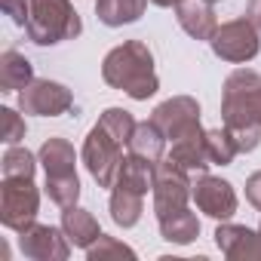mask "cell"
Returning a JSON list of instances; mask_svg holds the SVG:
<instances>
[{
    "mask_svg": "<svg viewBox=\"0 0 261 261\" xmlns=\"http://www.w3.org/2000/svg\"><path fill=\"white\" fill-rule=\"evenodd\" d=\"M154 175H157V163H151L139 154H129V157H123L114 185H126L139 194H148V191H154Z\"/></svg>",
    "mask_w": 261,
    "mask_h": 261,
    "instance_id": "cell-21",
    "label": "cell"
},
{
    "mask_svg": "<svg viewBox=\"0 0 261 261\" xmlns=\"http://www.w3.org/2000/svg\"><path fill=\"white\" fill-rule=\"evenodd\" d=\"M0 7H4V13L13 19V25H19V28L28 25V10H31L28 0H0Z\"/></svg>",
    "mask_w": 261,
    "mask_h": 261,
    "instance_id": "cell-29",
    "label": "cell"
},
{
    "mask_svg": "<svg viewBox=\"0 0 261 261\" xmlns=\"http://www.w3.org/2000/svg\"><path fill=\"white\" fill-rule=\"evenodd\" d=\"M101 77L108 86L126 92L136 101H148L160 89V80L154 71V53L142 40H126L114 46L101 62Z\"/></svg>",
    "mask_w": 261,
    "mask_h": 261,
    "instance_id": "cell-1",
    "label": "cell"
},
{
    "mask_svg": "<svg viewBox=\"0 0 261 261\" xmlns=\"http://www.w3.org/2000/svg\"><path fill=\"white\" fill-rule=\"evenodd\" d=\"M246 16H249V22L261 31V0H249V4H246Z\"/></svg>",
    "mask_w": 261,
    "mask_h": 261,
    "instance_id": "cell-31",
    "label": "cell"
},
{
    "mask_svg": "<svg viewBox=\"0 0 261 261\" xmlns=\"http://www.w3.org/2000/svg\"><path fill=\"white\" fill-rule=\"evenodd\" d=\"M28 133V126H25V117L13 108H0V142H4L7 148L10 145H19Z\"/></svg>",
    "mask_w": 261,
    "mask_h": 261,
    "instance_id": "cell-27",
    "label": "cell"
},
{
    "mask_svg": "<svg viewBox=\"0 0 261 261\" xmlns=\"http://www.w3.org/2000/svg\"><path fill=\"white\" fill-rule=\"evenodd\" d=\"M71 105H74L71 89L56 80H31L19 92V111L34 117H62L65 111H71Z\"/></svg>",
    "mask_w": 261,
    "mask_h": 261,
    "instance_id": "cell-9",
    "label": "cell"
},
{
    "mask_svg": "<svg viewBox=\"0 0 261 261\" xmlns=\"http://www.w3.org/2000/svg\"><path fill=\"white\" fill-rule=\"evenodd\" d=\"M206 4H221V0H206Z\"/></svg>",
    "mask_w": 261,
    "mask_h": 261,
    "instance_id": "cell-33",
    "label": "cell"
},
{
    "mask_svg": "<svg viewBox=\"0 0 261 261\" xmlns=\"http://www.w3.org/2000/svg\"><path fill=\"white\" fill-rule=\"evenodd\" d=\"M86 258L89 261H108V258H136V249L133 246H126V243H120L117 237H108V233H101L89 249H86Z\"/></svg>",
    "mask_w": 261,
    "mask_h": 261,
    "instance_id": "cell-26",
    "label": "cell"
},
{
    "mask_svg": "<svg viewBox=\"0 0 261 261\" xmlns=\"http://www.w3.org/2000/svg\"><path fill=\"white\" fill-rule=\"evenodd\" d=\"M37 163H40V160H37L28 148H22V145H10L7 154H4V160H0V172H4V178H13V175L34 178Z\"/></svg>",
    "mask_w": 261,
    "mask_h": 261,
    "instance_id": "cell-23",
    "label": "cell"
},
{
    "mask_svg": "<svg viewBox=\"0 0 261 261\" xmlns=\"http://www.w3.org/2000/svg\"><path fill=\"white\" fill-rule=\"evenodd\" d=\"M37 212H40V191L34 188V178L25 175L4 178V185H0V224L22 233L37 221Z\"/></svg>",
    "mask_w": 261,
    "mask_h": 261,
    "instance_id": "cell-5",
    "label": "cell"
},
{
    "mask_svg": "<svg viewBox=\"0 0 261 261\" xmlns=\"http://www.w3.org/2000/svg\"><path fill=\"white\" fill-rule=\"evenodd\" d=\"M19 249L31 261H65L71 255V240L62 227L53 224H31L19 233Z\"/></svg>",
    "mask_w": 261,
    "mask_h": 261,
    "instance_id": "cell-12",
    "label": "cell"
},
{
    "mask_svg": "<svg viewBox=\"0 0 261 261\" xmlns=\"http://www.w3.org/2000/svg\"><path fill=\"white\" fill-rule=\"evenodd\" d=\"M169 157L181 166V169H188L191 175H200V172H206L209 166H212V160H209V151H206V129L200 126V129H194V133H188V136H181V139H175L172 142V151H169Z\"/></svg>",
    "mask_w": 261,
    "mask_h": 261,
    "instance_id": "cell-15",
    "label": "cell"
},
{
    "mask_svg": "<svg viewBox=\"0 0 261 261\" xmlns=\"http://www.w3.org/2000/svg\"><path fill=\"white\" fill-rule=\"evenodd\" d=\"M151 4H154V7H163V10H172V7L181 4V0H151Z\"/></svg>",
    "mask_w": 261,
    "mask_h": 261,
    "instance_id": "cell-32",
    "label": "cell"
},
{
    "mask_svg": "<svg viewBox=\"0 0 261 261\" xmlns=\"http://www.w3.org/2000/svg\"><path fill=\"white\" fill-rule=\"evenodd\" d=\"M148 0H95V16L108 28H123L133 25L145 16Z\"/></svg>",
    "mask_w": 261,
    "mask_h": 261,
    "instance_id": "cell-19",
    "label": "cell"
},
{
    "mask_svg": "<svg viewBox=\"0 0 261 261\" xmlns=\"http://www.w3.org/2000/svg\"><path fill=\"white\" fill-rule=\"evenodd\" d=\"M129 154H139L151 163H160L166 157V136L154 126V120H145L136 126L133 139H129Z\"/></svg>",
    "mask_w": 261,
    "mask_h": 261,
    "instance_id": "cell-22",
    "label": "cell"
},
{
    "mask_svg": "<svg viewBox=\"0 0 261 261\" xmlns=\"http://www.w3.org/2000/svg\"><path fill=\"white\" fill-rule=\"evenodd\" d=\"M227 133H230V139H233L240 154H249V151H255L261 145V129L258 126H240V129H227Z\"/></svg>",
    "mask_w": 261,
    "mask_h": 261,
    "instance_id": "cell-28",
    "label": "cell"
},
{
    "mask_svg": "<svg viewBox=\"0 0 261 261\" xmlns=\"http://www.w3.org/2000/svg\"><path fill=\"white\" fill-rule=\"evenodd\" d=\"M246 200H249L255 209H261V169L246 178Z\"/></svg>",
    "mask_w": 261,
    "mask_h": 261,
    "instance_id": "cell-30",
    "label": "cell"
},
{
    "mask_svg": "<svg viewBox=\"0 0 261 261\" xmlns=\"http://www.w3.org/2000/svg\"><path fill=\"white\" fill-rule=\"evenodd\" d=\"M37 160L43 163L46 169V197L59 206V209H68V206H77L80 200V178H77V154H74V145L68 139H46L40 145V154Z\"/></svg>",
    "mask_w": 261,
    "mask_h": 261,
    "instance_id": "cell-2",
    "label": "cell"
},
{
    "mask_svg": "<svg viewBox=\"0 0 261 261\" xmlns=\"http://www.w3.org/2000/svg\"><path fill=\"white\" fill-rule=\"evenodd\" d=\"M123 148L126 145L114 133H108L101 123H95L89 129V136L83 142V163L98 188H114L120 163H123Z\"/></svg>",
    "mask_w": 261,
    "mask_h": 261,
    "instance_id": "cell-6",
    "label": "cell"
},
{
    "mask_svg": "<svg viewBox=\"0 0 261 261\" xmlns=\"http://www.w3.org/2000/svg\"><path fill=\"white\" fill-rule=\"evenodd\" d=\"M194 203L203 215L215 218V221H230L233 212H237V191L230 181L218 178V175H209V172H200L194 175Z\"/></svg>",
    "mask_w": 261,
    "mask_h": 261,
    "instance_id": "cell-10",
    "label": "cell"
},
{
    "mask_svg": "<svg viewBox=\"0 0 261 261\" xmlns=\"http://www.w3.org/2000/svg\"><path fill=\"white\" fill-rule=\"evenodd\" d=\"M175 19H178L181 31L194 40H212V34L218 31L215 10L206 0H181L175 7Z\"/></svg>",
    "mask_w": 261,
    "mask_h": 261,
    "instance_id": "cell-14",
    "label": "cell"
},
{
    "mask_svg": "<svg viewBox=\"0 0 261 261\" xmlns=\"http://www.w3.org/2000/svg\"><path fill=\"white\" fill-rule=\"evenodd\" d=\"M258 230H261V227H258Z\"/></svg>",
    "mask_w": 261,
    "mask_h": 261,
    "instance_id": "cell-34",
    "label": "cell"
},
{
    "mask_svg": "<svg viewBox=\"0 0 261 261\" xmlns=\"http://www.w3.org/2000/svg\"><path fill=\"white\" fill-rule=\"evenodd\" d=\"M221 117L227 129L258 126L261 129V74L237 68L221 89Z\"/></svg>",
    "mask_w": 261,
    "mask_h": 261,
    "instance_id": "cell-4",
    "label": "cell"
},
{
    "mask_svg": "<svg viewBox=\"0 0 261 261\" xmlns=\"http://www.w3.org/2000/svg\"><path fill=\"white\" fill-rule=\"evenodd\" d=\"M31 80H34V65L22 53L7 49L0 56V92H22Z\"/></svg>",
    "mask_w": 261,
    "mask_h": 261,
    "instance_id": "cell-20",
    "label": "cell"
},
{
    "mask_svg": "<svg viewBox=\"0 0 261 261\" xmlns=\"http://www.w3.org/2000/svg\"><path fill=\"white\" fill-rule=\"evenodd\" d=\"M62 230L68 233L71 246H77V249H89L101 237V227H98L95 215L89 209H80V206H68L62 212Z\"/></svg>",
    "mask_w": 261,
    "mask_h": 261,
    "instance_id": "cell-16",
    "label": "cell"
},
{
    "mask_svg": "<svg viewBox=\"0 0 261 261\" xmlns=\"http://www.w3.org/2000/svg\"><path fill=\"white\" fill-rule=\"evenodd\" d=\"M206 151H209L212 166H230L233 157L240 154L227 129H206Z\"/></svg>",
    "mask_w": 261,
    "mask_h": 261,
    "instance_id": "cell-24",
    "label": "cell"
},
{
    "mask_svg": "<svg viewBox=\"0 0 261 261\" xmlns=\"http://www.w3.org/2000/svg\"><path fill=\"white\" fill-rule=\"evenodd\" d=\"M98 123L108 129V133H114L126 148H129V139H133V133H136V117L129 114V111H123V108H108L101 117H98Z\"/></svg>",
    "mask_w": 261,
    "mask_h": 261,
    "instance_id": "cell-25",
    "label": "cell"
},
{
    "mask_svg": "<svg viewBox=\"0 0 261 261\" xmlns=\"http://www.w3.org/2000/svg\"><path fill=\"white\" fill-rule=\"evenodd\" d=\"M194 178L188 169H181L172 157H163L157 163V175H154V212L157 218L166 215V212H175V209H185L188 200L194 197Z\"/></svg>",
    "mask_w": 261,
    "mask_h": 261,
    "instance_id": "cell-8",
    "label": "cell"
},
{
    "mask_svg": "<svg viewBox=\"0 0 261 261\" xmlns=\"http://www.w3.org/2000/svg\"><path fill=\"white\" fill-rule=\"evenodd\" d=\"M28 37L37 46H56L62 40H74L83 31V22L71 0H28Z\"/></svg>",
    "mask_w": 261,
    "mask_h": 261,
    "instance_id": "cell-3",
    "label": "cell"
},
{
    "mask_svg": "<svg viewBox=\"0 0 261 261\" xmlns=\"http://www.w3.org/2000/svg\"><path fill=\"white\" fill-rule=\"evenodd\" d=\"M215 246L230 261H258L261 258V230H252L246 224L221 221L215 227Z\"/></svg>",
    "mask_w": 261,
    "mask_h": 261,
    "instance_id": "cell-13",
    "label": "cell"
},
{
    "mask_svg": "<svg viewBox=\"0 0 261 261\" xmlns=\"http://www.w3.org/2000/svg\"><path fill=\"white\" fill-rule=\"evenodd\" d=\"M261 31L249 22V16H240V19H230L224 25H218V31L212 34L209 46L212 53L221 59V62H230V65H243V62H252L261 49Z\"/></svg>",
    "mask_w": 261,
    "mask_h": 261,
    "instance_id": "cell-7",
    "label": "cell"
},
{
    "mask_svg": "<svg viewBox=\"0 0 261 261\" xmlns=\"http://www.w3.org/2000/svg\"><path fill=\"white\" fill-rule=\"evenodd\" d=\"M157 227H160V237L166 243H175V246H188V243H194L200 237V218L188 206L160 215L157 218Z\"/></svg>",
    "mask_w": 261,
    "mask_h": 261,
    "instance_id": "cell-17",
    "label": "cell"
},
{
    "mask_svg": "<svg viewBox=\"0 0 261 261\" xmlns=\"http://www.w3.org/2000/svg\"><path fill=\"white\" fill-rule=\"evenodd\" d=\"M151 120L166 136V142H175V139L194 133V129H200V105L191 95H172L154 108Z\"/></svg>",
    "mask_w": 261,
    "mask_h": 261,
    "instance_id": "cell-11",
    "label": "cell"
},
{
    "mask_svg": "<svg viewBox=\"0 0 261 261\" xmlns=\"http://www.w3.org/2000/svg\"><path fill=\"white\" fill-rule=\"evenodd\" d=\"M142 212H145V194L126 185L111 188V218L117 227H136L142 221Z\"/></svg>",
    "mask_w": 261,
    "mask_h": 261,
    "instance_id": "cell-18",
    "label": "cell"
}]
</instances>
